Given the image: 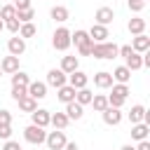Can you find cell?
Masks as SVG:
<instances>
[{"instance_id":"32","label":"cell","mask_w":150,"mask_h":150,"mask_svg":"<svg viewBox=\"0 0 150 150\" xmlns=\"http://www.w3.org/2000/svg\"><path fill=\"white\" fill-rule=\"evenodd\" d=\"M35 33H38V28L33 23H21V28H19V38H23V40L26 38H33Z\"/></svg>"},{"instance_id":"49","label":"cell","mask_w":150,"mask_h":150,"mask_svg":"<svg viewBox=\"0 0 150 150\" xmlns=\"http://www.w3.org/2000/svg\"><path fill=\"white\" fill-rule=\"evenodd\" d=\"M143 2H145V0H143Z\"/></svg>"},{"instance_id":"8","label":"cell","mask_w":150,"mask_h":150,"mask_svg":"<svg viewBox=\"0 0 150 150\" xmlns=\"http://www.w3.org/2000/svg\"><path fill=\"white\" fill-rule=\"evenodd\" d=\"M7 52H9L12 56H21V54L26 52V40L19 38V35H16V38H9V40H7Z\"/></svg>"},{"instance_id":"45","label":"cell","mask_w":150,"mask_h":150,"mask_svg":"<svg viewBox=\"0 0 150 150\" xmlns=\"http://www.w3.org/2000/svg\"><path fill=\"white\" fill-rule=\"evenodd\" d=\"M63 150H80V148H77V143H66Z\"/></svg>"},{"instance_id":"40","label":"cell","mask_w":150,"mask_h":150,"mask_svg":"<svg viewBox=\"0 0 150 150\" xmlns=\"http://www.w3.org/2000/svg\"><path fill=\"white\" fill-rule=\"evenodd\" d=\"M143 7H145L143 0H129V9H131V12H141Z\"/></svg>"},{"instance_id":"27","label":"cell","mask_w":150,"mask_h":150,"mask_svg":"<svg viewBox=\"0 0 150 150\" xmlns=\"http://www.w3.org/2000/svg\"><path fill=\"white\" fill-rule=\"evenodd\" d=\"M28 84H30V77H28L26 73H21V70H16V73L12 75V87H23V89H26Z\"/></svg>"},{"instance_id":"13","label":"cell","mask_w":150,"mask_h":150,"mask_svg":"<svg viewBox=\"0 0 150 150\" xmlns=\"http://www.w3.org/2000/svg\"><path fill=\"white\" fill-rule=\"evenodd\" d=\"M129 47H131L136 54H143V52H148V49H150V38H148L145 33H143V35H136V38H134V42H131Z\"/></svg>"},{"instance_id":"19","label":"cell","mask_w":150,"mask_h":150,"mask_svg":"<svg viewBox=\"0 0 150 150\" xmlns=\"http://www.w3.org/2000/svg\"><path fill=\"white\" fill-rule=\"evenodd\" d=\"M82 115H84V108H82L80 103H75V101L66 103V117H68V120H80Z\"/></svg>"},{"instance_id":"12","label":"cell","mask_w":150,"mask_h":150,"mask_svg":"<svg viewBox=\"0 0 150 150\" xmlns=\"http://www.w3.org/2000/svg\"><path fill=\"white\" fill-rule=\"evenodd\" d=\"M26 94H28L30 98H35V101H38V98H45V96H47V84H45V82H30V84L26 87Z\"/></svg>"},{"instance_id":"3","label":"cell","mask_w":150,"mask_h":150,"mask_svg":"<svg viewBox=\"0 0 150 150\" xmlns=\"http://www.w3.org/2000/svg\"><path fill=\"white\" fill-rule=\"evenodd\" d=\"M23 138H26L28 143H33V145H40V143H45V138H47V131H45L42 127L28 124V127L23 129Z\"/></svg>"},{"instance_id":"22","label":"cell","mask_w":150,"mask_h":150,"mask_svg":"<svg viewBox=\"0 0 150 150\" xmlns=\"http://www.w3.org/2000/svg\"><path fill=\"white\" fill-rule=\"evenodd\" d=\"M129 33H134V35H143V30H145V19H138V16H134V19H129Z\"/></svg>"},{"instance_id":"4","label":"cell","mask_w":150,"mask_h":150,"mask_svg":"<svg viewBox=\"0 0 150 150\" xmlns=\"http://www.w3.org/2000/svg\"><path fill=\"white\" fill-rule=\"evenodd\" d=\"M45 143H47V148H49V150H63L68 141H66V134H63V131L54 129V131H49V134H47Z\"/></svg>"},{"instance_id":"48","label":"cell","mask_w":150,"mask_h":150,"mask_svg":"<svg viewBox=\"0 0 150 150\" xmlns=\"http://www.w3.org/2000/svg\"><path fill=\"white\" fill-rule=\"evenodd\" d=\"M0 77H2V70H0Z\"/></svg>"},{"instance_id":"47","label":"cell","mask_w":150,"mask_h":150,"mask_svg":"<svg viewBox=\"0 0 150 150\" xmlns=\"http://www.w3.org/2000/svg\"><path fill=\"white\" fill-rule=\"evenodd\" d=\"M2 28H5V21H2V19H0V30H2Z\"/></svg>"},{"instance_id":"31","label":"cell","mask_w":150,"mask_h":150,"mask_svg":"<svg viewBox=\"0 0 150 150\" xmlns=\"http://www.w3.org/2000/svg\"><path fill=\"white\" fill-rule=\"evenodd\" d=\"M35 16V12H33V7H28V9H21V12H16V21L19 23H30V19Z\"/></svg>"},{"instance_id":"14","label":"cell","mask_w":150,"mask_h":150,"mask_svg":"<svg viewBox=\"0 0 150 150\" xmlns=\"http://www.w3.org/2000/svg\"><path fill=\"white\" fill-rule=\"evenodd\" d=\"M0 70L2 73H9V75H14L16 70H19V56H5L2 61H0Z\"/></svg>"},{"instance_id":"46","label":"cell","mask_w":150,"mask_h":150,"mask_svg":"<svg viewBox=\"0 0 150 150\" xmlns=\"http://www.w3.org/2000/svg\"><path fill=\"white\" fill-rule=\"evenodd\" d=\"M120 150H136V148H134V145H122Z\"/></svg>"},{"instance_id":"39","label":"cell","mask_w":150,"mask_h":150,"mask_svg":"<svg viewBox=\"0 0 150 150\" xmlns=\"http://www.w3.org/2000/svg\"><path fill=\"white\" fill-rule=\"evenodd\" d=\"M26 96V89L23 87H12V98L14 101H19V98H23Z\"/></svg>"},{"instance_id":"20","label":"cell","mask_w":150,"mask_h":150,"mask_svg":"<svg viewBox=\"0 0 150 150\" xmlns=\"http://www.w3.org/2000/svg\"><path fill=\"white\" fill-rule=\"evenodd\" d=\"M148 131H150V127L143 124V122L131 124V138H134V141H145V138H148Z\"/></svg>"},{"instance_id":"44","label":"cell","mask_w":150,"mask_h":150,"mask_svg":"<svg viewBox=\"0 0 150 150\" xmlns=\"http://www.w3.org/2000/svg\"><path fill=\"white\" fill-rule=\"evenodd\" d=\"M136 150H150V141H148V138H145V141H138Z\"/></svg>"},{"instance_id":"24","label":"cell","mask_w":150,"mask_h":150,"mask_svg":"<svg viewBox=\"0 0 150 150\" xmlns=\"http://www.w3.org/2000/svg\"><path fill=\"white\" fill-rule=\"evenodd\" d=\"M49 14H52V19H54V21H59V23L68 21V16H70V14H68V9H66L63 5H56V7H52V12H49Z\"/></svg>"},{"instance_id":"41","label":"cell","mask_w":150,"mask_h":150,"mask_svg":"<svg viewBox=\"0 0 150 150\" xmlns=\"http://www.w3.org/2000/svg\"><path fill=\"white\" fill-rule=\"evenodd\" d=\"M0 124H12V115H9V110H0Z\"/></svg>"},{"instance_id":"30","label":"cell","mask_w":150,"mask_h":150,"mask_svg":"<svg viewBox=\"0 0 150 150\" xmlns=\"http://www.w3.org/2000/svg\"><path fill=\"white\" fill-rule=\"evenodd\" d=\"M73 42H75V47L89 42V33H87V30H75V33H70V45H73Z\"/></svg>"},{"instance_id":"26","label":"cell","mask_w":150,"mask_h":150,"mask_svg":"<svg viewBox=\"0 0 150 150\" xmlns=\"http://www.w3.org/2000/svg\"><path fill=\"white\" fill-rule=\"evenodd\" d=\"M16 103H19V108H21L23 112H33V110H38V101H35V98H30L28 94H26L23 98H19Z\"/></svg>"},{"instance_id":"36","label":"cell","mask_w":150,"mask_h":150,"mask_svg":"<svg viewBox=\"0 0 150 150\" xmlns=\"http://www.w3.org/2000/svg\"><path fill=\"white\" fill-rule=\"evenodd\" d=\"M124 101H127V98H120V96H115V94L108 96V105H110V108H122Z\"/></svg>"},{"instance_id":"38","label":"cell","mask_w":150,"mask_h":150,"mask_svg":"<svg viewBox=\"0 0 150 150\" xmlns=\"http://www.w3.org/2000/svg\"><path fill=\"white\" fill-rule=\"evenodd\" d=\"M5 28H7L9 33H19V28H21V23H19L16 19H12V21H5Z\"/></svg>"},{"instance_id":"6","label":"cell","mask_w":150,"mask_h":150,"mask_svg":"<svg viewBox=\"0 0 150 150\" xmlns=\"http://www.w3.org/2000/svg\"><path fill=\"white\" fill-rule=\"evenodd\" d=\"M101 115H103V122H105L108 127H117V124L122 122V110H120V108H110V105H108Z\"/></svg>"},{"instance_id":"18","label":"cell","mask_w":150,"mask_h":150,"mask_svg":"<svg viewBox=\"0 0 150 150\" xmlns=\"http://www.w3.org/2000/svg\"><path fill=\"white\" fill-rule=\"evenodd\" d=\"M56 91H59L56 98H59L61 103H70V101H75V89H73L70 84H63V87H59Z\"/></svg>"},{"instance_id":"9","label":"cell","mask_w":150,"mask_h":150,"mask_svg":"<svg viewBox=\"0 0 150 150\" xmlns=\"http://www.w3.org/2000/svg\"><path fill=\"white\" fill-rule=\"evenodd\" d=\"M49 117H52V112H49V110L38 108V110H33V112H30V120H33L30 124H35V127H42V129H45V127L49 124Z\"/></svg>"},{"instance_id":"42","label":"cell","mask_w":150,"mask_h":150,"mask_svg":"<svg viewBox=\"0 0 150 150\" xmlns=\"http://www.w3.org/2000/svg\"><path fill=\"white\" fill-rule=\"evenodd\" d=\"M30 7V0H14V9L21 12V9H28Z\"/></svg>"},{"instance_id":"35","label":"cell","mask_w":150,"mask_h":150,"mask_svg":"<svg viewBox=\"0 0 150 150\" xmlns=\"http://www.w3.org/2000/svg\"><path fill=\"white\" fill-rule=\"evenodd\" d=\"M91 49H94V42H91V40L77 47V52H80V56H91Z\"/></svg>"},{"instance_id":"25","label":"cell","mask_w":150,"mask_h":150,"mask_svg":"<svg viewBox=\"0 0 150 150\" xmlns=\"http://www.w3.org/2000/svg\"><path fill=\"white\" fill-rule=\"evenodd\" d=\"M91 98H94V94H91V91H89L87 87H84V89H77V91H75V103H80L82 108H84L87 103H91Z\"/></svg>"},{"instance_id":"43","label":"cell","mask_w":150,"mask_h":150,"mask_svg":"<svg viewBox=\"0 0 150 150\" xmlns=\"http://www.w3.org/2000/svg\"><path fill=\"white\" fill-rule=\"evenodd\" d=\"M2 150H21V145H19L16 141H12V138H9V141H5V145H2Z\"/></svg>"},{"instance_id":"28","label":"cell","mask_w":150,"mask_h":150,"mask_svg":"<svg viewBox=\"0 0 150 150\" xmlns=\"http://www.w3.org/2000/svg\"><path fill=\"white\" fill-rule=\"evenodd\" d=\"M91 105H94V110H96V112H103V110L108 108V96H103V94H94Z\"/></svg>"},{"instance_id":"29","label":"cell","mask_w":150,"mask_h":150,"mask_svg":"<svg viewBox=\"0 0 150 150\" xmlns=\"http://www.w3.org/2000/svg\"><path fill=\"white\" fill-rule=\"evenodd\" d=\"M143 115H145V108L143 105H134L129 110V122L131 124H138V122H143Z\"/></svg>"},{"instance_id":"23","label":"cell","mask_w":150,"mask_h":150,"mask_svg":"<svg viewBox=\"0 0 150 150\" xmlns=\"http://www.w3.org/2000/svg\"><path fill=\"white\" fill-rule=\"evenodd\" d=\"M124 61H127L124 66H127L129 70H141V68H143V59H141V54H136V52H131Z\"/></svg>"},{"instance_id":"2","label":"cell","mask_w":150,"mask_h":150,"mask_svg":"<svg viewBox=\"0 0 150 150\" xmlns=\"http://www.w3.org/2000/svg\"><path fill=\"white\" fill-rule=\"evenodd\" d=\"M52 45H54V49L66 52L70 47V30L68 28H56L54 35H52Z\"/></svg>"},{"instance_id":"17","label":"cell","mask_w":150,"mask_h":150,"mask_svg":"<svg viewBox=\"0 0 150 150\" xmlns=\"http://www.w3.org/2000/svg\"><path fill=\"white\" fill-rule=\"evenodd\" d=\"M94 84H96L98 89H108V87H112V75L105 73V70H98V73L94 75Z\"/></svg>"},{"instance_id":"37","label":"cell","mask_w":150,"mask_h":150,"mask_svg":"<svg viewBox=\"0 0 150 150\" xmlns=\"http://www.w3.org/2000/svg\"><path fill=\"white\" fill-rule=\"evenodd\" d=\"M0 138L2 141H9L12 138V124H0Z\"/></svg>"},{"instance_id":"5","label":"cell","mask_w":150,"mask_h":150,"mask_svg":"<svg viewBox=\"0 0 150 150\" xmlns=\"http://www.w3.org/2000/svg\"><path fill=\"white\" fill-rule=\"evenodd\" d=\"M45 84H49V87H54V89H59V87H63V84H68V75L61 70V68H52L49 73H47V82Z\"/></svg>"},{"instance_id":"15","label":"cell","mask_w":150,"mask_h":150,"mask_svg":"<svg viewBox=\"0 0 150 150\" xmlns=\"http://www.w3.org/2000/svg\"><path fill=\"white\" fill-rule=\"evenodd\" d=\"M110 75H112V82H117V84H127L129 77H131V70H129L127 66H117Z\"/></svg>"},{"instance_id":"21","label":"cell","mask_w":150,"mask_h":150,"mask_svg":"<svg viewBox=\"0 0 150 150\" xmlns=\"http://www.w3.org/2000/svg\"><path fill=\"white\" fill-rule=\"evenodd\" d=\"M68 117H66V112H54L52 117H49V124L54 127V129H59V131H63L66 127H68Z\"/></svg>"},{"instance_id":"34","label":"cell","mask_w":150,"mask_h":150,"mask_svg":"<svg viewBox=\"0 0 150 150\" xmlns=\"http://www.w3.org/2000/svg\"><path fill=\"white\" fill-rule=\"evenodd\" d=\"M112 94L120 96V98H127L129 96V87L127 84H112Z\"/></svg>"},{"instance_id":"1","label":"cell","mask_w":150,"mask_h":150,"mask_svg":"<svg viewBox=\"0 0 150 150\" xmlns=\"http://www.w3.org/2000/svg\"><path fill=\"white\" fill-rule=\"evenodd\" d=\"M117 45L115 42H94V49H91V56L94 59H115L117 56Z\"/></svg>"},{"instance_id":"7","label":"cell","mask_w":150,"mask_h":150,"mask_svg":"<svg viewBox=\"0 0 150 150\" xmlns=\"http://www.w3.org/2000/svg\"><path fill=\"white\" fill-rule=\"evenodd\" d=\"M94 19H96V23H98V26H108V23H112L115 12H112V7H98V9H96V14H94Z\"/></svg>"},{"instance_id":"10","label":"cell","mask_w":150,"mask_h":150,"mask_svg":"<svg viewBox=\"0 0 150 150\" xmlns=\"http://www.w3.org/2000/svg\"><path fill=\"white\" fill-rule=\"evenodd\" d=\"M87 33H89V40H91V42H105V40H108V26L94 23Z\"/></svg>"},{"instance_id":"33","label":"cell","mask_w":150,"mask_h":150,"mask_svg":"<svg viewBox=\"0 0 150 150\" xmlns=\"http://www.w3.org/2000/svg\"><path fill=\"white\" fill-rule=\"evenodd\" d=\"M0 19H5V21L16 19V9H14V5H5V7L0 9Z\"/></svg>"},{"instance_id":"11","label":"cell","mask_w":150,"mask_h":150,"mask_svg":"<svg viewBox=\"0 0 150 150\" xmlns=\"http://www.w3.org/2000/svg\"><path fill=\"white\" fill-rule=\"evenodd\" d=\"M87 82H89V77H87L82 70H75V73H70V75H68V84H70L75 91H77V89H84V87H87Z\"/></svg>"},{"instance_id":"16","label":"cell","mask_w":150,"mask_h":150,"mask_svg":"<svg viewBox=\"0 0 150 150\" xmlns=\"http://www.w3.org/2000/svg\"><path fill=\"white\" fill-rule=\"evenodd\" d=\"M61 70H63L66 75L80 70V61H77V56H63V59H61Z\"/></svg>"}]
</instances>
